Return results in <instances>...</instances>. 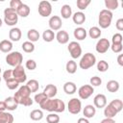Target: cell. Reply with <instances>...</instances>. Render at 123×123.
<instances>
[{
	"label": "cell",
	"mask_w": 123,
	"mask_h": 123,
	"mask_svg": "<svg viewBox=\"0 0 123 123\" xmlns=\"http://www.w3.org/2000/svg\"><path fill=\"white\" fill-rule=\"evenodd\" d=\"M111 19H112V12L111 11L107 9H103L100 11L99 17H98V23L101 28L103 29L108 28L111 23Z\"/></svg>",
	"instance_id": "obj_1"
},
{
	"label": "cell",
	"mask_w": 123,
	"mask_h": 123,
	"mask_svg": "<svg viewBox=\"0 0 123 123\" xmlns=\"http://www.w3.org/2000/svg\"><path fill=\"white\" fill-rule=\"evenodd\" d=\"M18 21V15L16 10L12 8H6L4 10V22L9 26H13Z\"/></svg>",
	"instance_id": "obj_2"
},
{
	"label": "cell",
	"mask_w": 123,
	"mask_h": 123,
	"mask_svg": "<svg viewBox=\"0 0 123 123\" xmlns=\"http://www.w3.org/2000/svg\"><path fill=\"white\" fill-rule=\"evenodd\" d=\"M95 62H96V57L92 53H86L82 57L79 65L82 69H88L91 66H93Z\"/></svg>",
	"instance_id": "obj_3"
},
{
	"label": "cell",
	"mask_w": 123,
	"mask_h": 123,
	"mask_svg": "<svg viewBox=\"0 0 123 123\" xmlns=\"http://www.w3.org/2000/svg\"><path fill=\"white\" fill-rule=\"evenodd\" d=\"M23 61V56L19 52H11L6 56V62L11 66H17L20 65Z\"/></svg>",
	"instance_id": "obj_4"
},
{
	"label": "cell",
	"mask_w": 123,
	"mask_h": 123,
	"mask_svg": "<svg viewBox=\"0 0 123 123\" xmlns=\"http://www.w3.org/2000/svg\"><path fill=\"white\" fill-rule=\"evenodd\" d=\"M38 13L43 16V17H46V16H49L52 12V6H51V3L47 0H41L38 4Z\"/></svg>",
	"instance_id": "obj_5"
},
{
	"label": "cell",
	"mask_w": 123,
	"mask_h": 123,
	"mask_svg": "<svg viewBox=\"0 0 123 123\" xmlns=\"http://www.w3.org/2000/svg\"><path fill=\"white\" fill-rule=\"evenodd\" d=\"M68 111L72 114H78L82 109V103L78 98H72L68 101L67 104Z\"/></svg>",
	"instance_id": "obj_6"
},
{
	"label": "cell",
	"mask_w": 123,
	"mask_h": 123,
	"mask_svg": "<svg viewBox=\"0 0 123 123\" xmlns=\"http://www.w3.org/2000/svg\"><path fill=\"white\" fill-rule=\"evenodd\" d=\"M12 75H13V78L19 84L25 82L26 79H27V76H26V73H25V69L21 64L15 66L14 69H12Z\"/></svg>",
	"instance_id": "obj_7"
},
{
	"label": "cell",
	"mask_w": 123,
	"mask_h": 123,
	"mask_svg": "<svg viewBox=\"0 0 123 123\" xmlns=\"http://www.w3.org/2000/svg\"><path fill=\"white\" fill-rule=\"evenodd\" d=\"M71 57L73 59H77L81 56L82 54V48H81V45L77 42V41H71L69 42L68 44V47H67Z\"/></svg>",
	"instance_id": "obj_8"
},
{
	"label": "cell",
	"mask_w": 123,
	"mask_h": 123,
	"mask_svg": "<svg viewBox=\"0 0 123 123\" xmlns=\"http://www.w3.org/2000/svg\"><path fill=\"white\" fill-rule=\"evenodd\" d=\"M93 92H94V88L90 85H84L78 90V94L81 99H87Z\"/></svg>",
	"instance_id": "obj_9"
},
{
	"label": "cell",
	"mask_w": 123,
	"mask_h": 123,
	"mask_svg": "<svg viewBox=\"0 0 123 123\" xmlns=\"http://www.w3.org/2000/svg\"><path fill=\"white\" fill-rule=\"evenodd\" d=\"M110 47H111V43H110V41H109L108 38H100V39L97 41L96 46H95L96 51H97L98 53H100V54L106 53V52L109 50Z\"/></svg>",
	"instance_id": "obj_10"
},
{
	"label": "cell",
	"mask_w": 123,
	"mask_h": 123,
	"mask_svg": "<svg viewBox=\"0 0 123 123\" xmlns=\"http://www.w3.org/2000/svg\"><path fill=\"white\" fill-rule=\"evenodd\" d=\"M48 23H49V27H50V29L53 31H58V30H60L61 28H62V19H61V17L60 16H58V15H53V16H51L50 17V19H49V21H48Z\"/></svg>",
	"instance_id": "obj_11"
},
{
	"label": "cell",
	"mask_w": 123,
	"mask_h": 123,
	"mask_svg": "<svg viewBox=\"0 0 123 123\" xmlns=\"http://www.w3.org/2000/svg\"><path fill=\"white\" fill-rule=\"evenodd\" d=\"M39 106L42 110L52 112L55 110V100L53 98H47V99L43 100L41 103H39Z\"/></svg>",
	"instance_id": "obj_12"
},
{
	"label": "cell",
	"mask_w": 123,
	"mask_h": 123,
	"mask_svg": "<svg viewBox=\"0 0 123 123\" xmlns=\"http://www.w3.org/2000/svg\"><path fill=\"white\" fill-rule=\"evenodd\" d=\"M30 94H31V91H30V89L28 88V86L25 85V86H22L19 87V89L14 93V96H13V97H14V99L17 101L19 98L30 96Z\"/></svg>",
	"instance_id": "obj_13"
},
{
	"label": "cell",
	"mask_w": 123,
	"mask_h": 123,
	"mask_svg": "<svg viewBox=\"0 0 123 123\" xmlns=\"http://www.w3.org/2000/svg\"><path fill=\"white\" fill-rule=\"evenodd\" d=\"M93 103H94L95 108H99V109L104 108V107L107 105V98H106V96H105L104 94L99 93V94H97V95L94 97Z\"/></svg>",
	"instance_id": "obj_14"
},
{
	"label": "cell",
	"mask_w": 123,
	"mask_h": 123,
	"mask_svg": "<svg viewBox=\"0 0 123 123\" xmlns=\"http://www.w3.org/2000/svg\"><path fill=\"white\" fill-rule=\"evenodd\" d=\"M55 37L57 38L58 42L61 43V44H65V43H67L68 40H69V35H68V33H67L66 31H64V30L59 31V32L57 33V35H56Z\"/></svg>",
	"instance_id": "obj_15"
},
{
	"label": "cell",
	"mask_w": 123,
	"mask_h": 123,
	"mask_svg": "<svg viewBox=\"0 0 123 123\" xmlns=\"http://www.w3.org/2000/svg\"><path fill=\"white\" fill-rule=\"evenodd\" d=\"M57 91H58L57 86L55 85H53V84H49L44 87L43 93L47 96V98H53L57 94Z\"/></svg>",
	"instance_id": "obj_16"
},
{
	"label": "cell",
	"mask_w": 123,
	"mask_h": 123,
	"mask_svg": "<svg viewBox=\"0 0 123 123\" xmlns=\"http://www.w3.org/2000/svg\"><path fill=\"white\" fill-rule=\"evenodd\" d=\"M5 104H6V109L8 111H14L17 109V106H18V103L17 101L14 99L13 96H10L8 98H6L4 100Z\"/></svg>",
	"instance_id": "obj_17"
},
{
	"label": "cell",
	"mask_w": 123,
	"mask_h": 123,
	"mask_svg": "<svg viewBox=\"0 0 123 123\" xmlns=\"http://www.w3.org/2000/svg\"><path fill=\"white\" fill-rule=\"evenodd\" d=\"M9 37L12 41H18L21 38V31L17 27H13L9 32Z\"/></svg>",
	"instance_id": "obj_18"
},
{
	"label": "cell",
	"mask_w": 123,
	"mask_h": 123,
	"mask_svg": "<svg viewBox=\"0 0 123 123\" xmlns=\"http://www.w3.org/2000/svg\"><path fill=\"white\" fill-rule=\"evenodd\" d=\"M16 13H17L18 16H22V17L28 16L29 13H30V8H29V6L27 4L22 3L19 6V8L16 9Z\"/></svg>",
	"instance_id": "obj_19"
},
{
	"label": "cell",
	"mask_w": 123,
	"mask_h": 123,
	"mask_svg": "<svg viewBox=\"0 0 123 123\" xmlns=\"http://www.w3.org/2000/svg\"><path fill=\"white\" fill-rule=\"evenodd\" d=\"M73 35H74V37L77 38L78 40H83V39H85L86 37V35L87 34H86V30L85 28L78 27V28H76L74 30Z\"/></svg>",
	"instance_id": "obj_20"
},
{
	"label": "cell",
	"mask_w": 123,
	"mask_h": 123,
	"mask_svg": "<svg viewBox=\"0 0 123 123\" xmlns=\"http://www.w3.org/2000/svg\"><path fill=\"white\" fill-rule=\"evenodd\" d=\"M95 112H96V109L92 105H86V106H85L84 111H83V113H84V115H85L86 118H91V117H93L95 115Z\"/></svg>",
	"instance_id": "obj_21"
},
{
	"label": "cell",
	"mask_w": 123,
	"mask_h": 123,
	"mask_svg": "<svg viewBox=\"0 0 123 123\" xmlns=\"http://www.w3.org/2000/svg\"><path fill=\"white\" fill-rule=\"evenodd\" d=\"M12 48V43L11 40L3 39L0 41V51L3 53H9Z\"/></svg>",
	"instance_id": "obj_22"
},
{
	"label": "cell",
	"mask_w": 123,
	"mask_h": 123,
	"mask_svg": "<svg viewBox=\"0 0 123 123\" xmlns=\"http://www.w3.org/2000/svg\"><path fill=\"white\" fill-rule=\"evenodd\" d=\"M72 19L75 24L81 25L86 21V15L83 12H76L72 16Z\"/></svg>",
	"instance_id": "obj_23"
},
{
	"label": "cell",
	"mask_w": 123,
	"mask_h": 123,
	"mask_svg": "<svg viewBox=\"0 0 123 123\" xmlns=\"http://www.w3.org/2000/svg\"><path fill=\"white\" fill-rule=\"evenodd\" d=\"M61 14H62V17L63 18H69L72 14V9L71 7L68 5V4H64L62 6L61 8Z\"/></svg>",
	"instance_id": "obj_24"
},
{
	"label": "cell",
	"mask_w": 123,
	"mask_h": 123,
	"mask_svg": "<svg viewBox=\"0 0 123 123\" xmlns=\"http://www.w3.org/2000/svg\"><path fill=\"white\" fill-rule=\"evenodd\" d=\"M76 85L73 82H66L63 85V90L66 94H73L76 92Z\"/></svg>",
	"instance_id": "obj_25"
},
{
	"label": "cell",
	"mask_w": 123,
	"mask_h": 123,
	"mask_svg": "<svg viewBox=\"0 0 123 123\" xmlns=\"http://www.w3.org/2000/svg\"><path fill=\"white\" fill-rule=\"evenodd\" d=\"M13 116L10 112L2 111L0 112V123H12Z\"/></svg>",
	"instance_id": "obj_26"
},
{
	"label": "cell",
	"mask_w": 123,
	"mask_h": 123,
	"mask_svg": "<svg viewBox=\"0 0 123 123\" xmlns=\"http://www.w3.org/2000/svg\"><path fill=\"white\" fill-rule=\"evenodd\" d=\"M27 37H28L29 41H31V42L37 41L39 38V33L36 29H30L27 33Z\"/></svg>",
	"instance_id": "obj_27"
},
{
	"label": "cell",
	"mask_w": 123,
	"mask_h": 123,
	"mask_svg": "<svg viewBox=\"0 0 123 123\" xmlns=\"http://www.w3.org/2000/svg\"><path fill=\"white\" fill-rule=\"evenodd\" d=\"M107 89L110 92H116L119 89V83L115 80H111L107 83Z\"/></svg>",
	"instance_id": "obj_28"
},
{
	"label": "cell",
	"mask_w": 123,
	"mask_h": 123,
	"mask_svg": "<svg viewBox=\"0 0 123 123\" xmlns=\"http://www.w3.org/2000/svg\"><path fill=\"white\" fill-rule=\"evenodd\" d=\"M55 37H56V35H55V33H54L51 29L45 30V31L43 32V34H42V38H43L44 41H46V42H51V41L55 38Z\"/></svg>",
	"instance_id": "obj_29"
},
{
	"label": "cell",
	"mask_w": 123,
	"mask_h": 123,
	"mask_svg": "<svg viewBox=\"0 0 123 123\" xmlns=\"http://www.w3.org/2000/svg\"><path fill=\"white\" fill-rule=\"evenodd\" d=\"M117 111L111 106V105H108V106H105V109H104V115L108 118H113L115 115H116Z\"/></svg>",
	"instance_id": "obj_30"
},
{
	"label": "cell",
	"mask_w": 123,
	"mask_h": 123,
	"mask_svg": "<svg viewBox=\"0 0 123 123\" xmlns=\"http://www.w3.org/2000/svg\"><path fill=\"white\" fill-rule=\"evenodd\" d=\"M26 86H27L28 88L30 89L31 93H32V92H37V91L38 90V87H39L38 82H37V80H35V79H32V80L28 81V83H27Z\"/></svg>",
	"instance_id": "obj_31"
},
{
	"label": "cell",
	"mask_w": 123,
	"mask_h": 123,
	"mask_svg": "<svg viewBox=\"0 0 123 123\" xmlns=\"http://www.w3.org/2000/svg\"><path fill=\"white\" fill-rule=\"evenodd\" d=\"M55 100V110L54 112H62L65 109V104L61 99H54Z\"/></svg>",
	"instance_id": "obj_32"
},
{
	"label": "cell",
	"mask_w": 123,
	"mask_h": 123,
	"mask_svg": "<svg viewBox=\"0 0 123 123\" xmlns=\"http://www.w3.org/2000/svg\"><path fill=\"white\" fill-rule=\"evenodd\" d=\"M30 117L32 120L34 121H38L40 119H42L43 117V112L41 110H34L30 112Z\"/></svg>",
	"instance_id": "obj_33"
},
{
	"label": "cell",
	"mask_w": 123,
	"mask_h": 123,
	"mask_svg": "<svg viewBox=\"0 0 123 123\" xmlns=\"http://www.w3.org/2000/svg\"><path fill=\"white\" fill-rule=\"evenodd\" d=\"M65 68H66V71L69 73V74H74L77 70V63L74 62V61H68L66 62V65H65Z\"/></svg>",
	"instance_id": "obj_34"
},
{
	"label": "cell",
	"mask_w": 123,
	"mask_h": 123,
	"mask_svg": "<svg viewBox=\"0 0 123 123\" xmlns=\"http://www.w3.org/2000/svg\"><path fill=\"white\" fill-rule=\"evenodd\" d=\"M88 35H89V37L91 38H98L101 36V30H100V28H98L96 26H93V27H91L89 29Z\"/></svg>",
	"instance_id": "obj_35"
},
{
	"label": "cell",
	"mask_w": 123,
	"mask_h": 123,
	"mask_svg": "<svg viewBox=\"0 0 123 123\" xmlns=\"http://www.w3.org/2000/svg\"><path fill=\"white\" fill-rule=\"evenodd\" d=\"M109 105H111L117 112H119V111L122 110V108H123V102H122L120 99H114V100H112Z\"/></svg>",
	"instance_id": "obj_36"
},
{
	"label": "cell",
	"mask_w": 123,
	"mask_h": 123,
	"mask_svg": "<svg viewBox=\"0 0 123 123\" xmlns=\"http://www.w3.org/2000/svg\"><path fill=\"white\" fill-rule=\"evenodd\" d=\"M22 49L26 53H32L35 50V45L31 41H24L22 43Z\"/></svg>",
	"instance_id": "obj_37"
},
{
	"label": "cell",
	"mask_w": 123,
	"mask_h": 123,
	"mask_svg": "<svg viewBox=\"0 0 123 123\" xmlns=\"http://www.w3.org/2000/svg\"><path fill=\"white\" fill-rule=\"evenodd\" d=\"M105 6L108 8L107 10H115L118 7V1L117 0H105Z\"/></svg>",
	"instance_id": "obj_38"
},
{
	"label": "cell",
	"mask_w": 123,
	"mask_h": 123,
	"mask_svg": "<svg viewBox=\"0 0 123 123\" xmlns=\"http://www.w3.org/2000/svg\"><path fill=\"white\" fill-rule=\"evenodd\" d=\"M97 69L100 72H106L109 69V63L106 61L102 60V61L97 62Z\"/></svg>",
	"instance_id": "obj_39"
},
{
	"label": "cell",
	"mask_w": 123,
	"mask_h": 123,
	"mask_svg": "<svg viewBox=\"0 0 123 123\" xmlns=\"http://www.w3.org/2000/svg\"><path fill=\"white\" fill-rule=\"evenodd\" d=\"M47 123H59L60 122V116L57 113H49L46 116Z\"/></svg>",
	"instance_id": "obj_40"
},
{
	"label": "cell",
	"mask_w": 123,
	"mask_h": 123,
	"mask_svg": "<svg viewBox=\"0 0 123 123\" xmlns=\"http://www.w3.org/2000/svg\"><path fill=\"white\" fill-rule=\"evenodd\" d=\"M17 103L18 104H21L23 106H26V107H29V106H32L33 104V100L30 96L28 97H22V98H19L17 100Z\"/></svg>",
	"instance_id": "obj_41"
},
{
	"label": "cell",
	"mask_w": 123,
	"mask_h": 123,
	"mask_svg": "<svg viewBox=\"0 0 123 123\" xmlns=\"http://www.w3.org/2000/svg\"><path fill=\"white\" fill-rule=\"evenodd\" d=\"M18 85H19V83L14 78H12V79L6 81V86L9 89H15L18 86Z\"/></svg>",
	"instance_id": "obj_42"
},
{
	"label": "cell",
	"mask_w": 123,
	"mask_h": 123,
	"mask_svg": "<svg viewBox=\"0 0 123 123\" xmlns=\"http://www.w3.org/2000/svg\"><path fill=\"white\" fill-rule=\"evenodd\" d=\"M90 4V0H78L77 1V7L83 11V10H86V7Z\"/></svg>",
	"instance_id": "obj_43"
},
{
	"label": "cell",
	"mask_w": 123,
	"mask_h": 123,
	"mask_svg": "<svg viewBox=\"0 0 123 123\" xmlns=\"http://www.w3.org/2000/svg\"><path fill=\"white\" fill-rule=\"evenodd\" d=\"M89 82H90V86H98L102 84V80L100 77L98 76H93L89 79Z\"/></svg>",
	"instance_id": "obj_44"
},
{
	"label": "cell",
	"mask_w": 123,
	"mask_h": 123,
	"mask_svg": "<svg viewBox=\"0 0 123 123\" xmlns=\"http://www.w3.org/2000/svg\"><path fill=\"white\" fill-rule=\"evenodd\" d=\"M45 99H47V96H46L43 92H41V93H37V94H36L35 97H34L35 102L37 103V104L41 103V102H42L43 100H45Z\"/></svg>",
	"instance_id": "obj_45"
},
{
	"label": "cell",
	"mask_w": 123,
	"mask_h": 123,
	"mask_svg": "<svg viewBox=\"0 0 123 123\" xmlns=\"http://www.w3.org/2000/svg\"><path fill=\"white\" fill-rule=\"evenodd\" d=\"M25 65H26V68L29 70H35L37 68V62L34 60H28Z\"/></svg>",
	"instance_id": "obj_46"
},
{
	"label": "cell",
	"mask_w": 123,
	"mask_h": 123,
	"mask_svg": "<svg viewBox=\"0 0 123 123\" xmlns=\"http://www.w3.org/2000/svg\"><path fill=\"white\" fill-rule=\"evenodd\" d=\"M111 48L112 52H114V53H119V52H121L123 46H122V43H112V44L111 45Z\"/></svg>",
	"instance_id": "obj_47"
},
{
	"label": "cell",
	"mask_w": 123,
	"mask_h": 123,
	"mask_svg": "<svg viewBox=\"0 0 123 123\" xmlns=\"http://www.w3.org/2000/svg\"><path fill=\"white\" fill-rule=\"evenodd\" d=\"M111 41H112V43H122V36H121V34H119V33L114 34L112 36Z\"/></svg>",
	"instance_id": "obj_48"
},
{
	"label": "cell",
	"mask_w": 123,
	"mask_h": 123,
	"mask_svg": "<svg viewBox=\"0 0 123 123\" xmlns=\"http://www.w3.org/2000/svg\"><path fill=\"white\" fill-rule=\"evenodd\" d=\"M3 78H4L5 81H8V80L13 78L12 70V69H7L6 71H4V73H3Z\"/></svg>",
	"instance_id": "obj_49"
},
{
	"label": "cell",
	"mask_w": 123,
	"mask_h": 123,
	"mask_svg": "<svg viewBox=\"0 0 123 123\" xmlns=\"http://www.w3.org/2000/svg\"><path fill=\"white\" fill-rule=\"evenodd\" d=\"M21 4H22V2H21L20 0H12V1L10 2V8L16 10L17 8H19V6H20Z\"/></svg>",
	"instance_id": "obj_50"
},
{
	"label": "cell",
	"mask_w": 123,
	"mask_h": 123,
	"mask_svg": "<svg viewBox=\"0 0 123 123\" xmlns=\"http://www.w3.org/2000/svg\"><path fill=\"white\" fill-rule=\"evenodd\" d=\"M115 27H116V29L119 30V31H122V30H123V18L117 19V21H116V23H115Z\"/></svg>",
	"instance_id": "obj_51"
},
{
	"label": "cell",
	"mask_w": 123,
	"mask_h": 123,
	"mask_svg": "<svg viewBox=\"0 0 123 123\" xmlns=\"http://www.w3.org/2000/svg\"><path fill=\"white\" fill-rule=\"evenodd\" d=\"M100 123H115V121H114L112 118H108V117H106V118H104L103 120H101Z\"/></svg>",
	"instance_id": "obj_52"
},
{
	"label": "cell",
	"mask_w": 123,
	"mask_h": 123,
	"mask_svg": "<svg viewBox=\"0 0 123 123\" xmlns=\"http://www.w3.org/2000/svg\"><path fill=\"white\" fill-rule=\"evenodd\" d=\"M117 62H118L119 65L123 66V54L118 55V57H117Z\"/></svg>",
	"instance_id": "obj_53"
},
{
	"label": "cell",
	"mask_w": 123,
	"mask_h": 123,
	"mask_svg": "<svg viewBox=\"0 0 123 123\" xmlns=\"http://www.w3.org/2000/svg\"><path fill=\"white\" fill-rule=\"evenodd\" d=\"M5 110H7V109H6V104H5V102H4V101H0V112L5 111Z\"/></svg>",
	"instance_id": "obj_54"
},
{
	"label": "cell",
	"mask_w": 123,
	"mask_h": 123,
	"mask_svg": "<svg viewBox=\"0 0 123 123\" xmlns=\"http://www.w3.org/2000/svg\"><path fill=\"white\" fill-rule=\"evenodd\" d=\"M77 123H89V121L86 117H81V118L78 119V122Z\"/></svg>",
	"instance_id": "obj_55"
},
{
	"label": "cell",
	"mask_w": 123,
	"mask_h": 123,
	"mask_svg": "<svg viewBox=\"0 0 123 123\" xmlns=\"http://www.w3.org/2000/svg\"><path fill=\"white\" fill-rule=\"evenodd\" d=\"M2 23H3V21H2V19H1V18H0V27H1V26H2Z\"/></svg>",
	"instance_id": "obj_56"
},
{
	"label": "cell",
	"mask_w": 123,
	"mask_h": 123,
	"mask_svg": "<svg viewBox=\"0 0 123 123\" xmlns=\"http://www.w3.org/2000/svg\"><path fill=\"white\" fill-rule=\"evenodd\" d=\"M0 82H1V77H0Z\"/></svg>",
	"instance_id": "obj_57"
},
{
	"label": "cell",
	"mask_w": 123,
	"mask_h": 123,
	"mask_svg": "<svg viewBox=\"0 0 123 123\" xmlns=\"http://www.w3.org/2000/svg\"><path fill=\"white\" fill-rule=\"evenodd\" d=\"M0 73H1V68H0Z\"/></svg>",
	"instance_id": "obj_58"
}]
</instances>
